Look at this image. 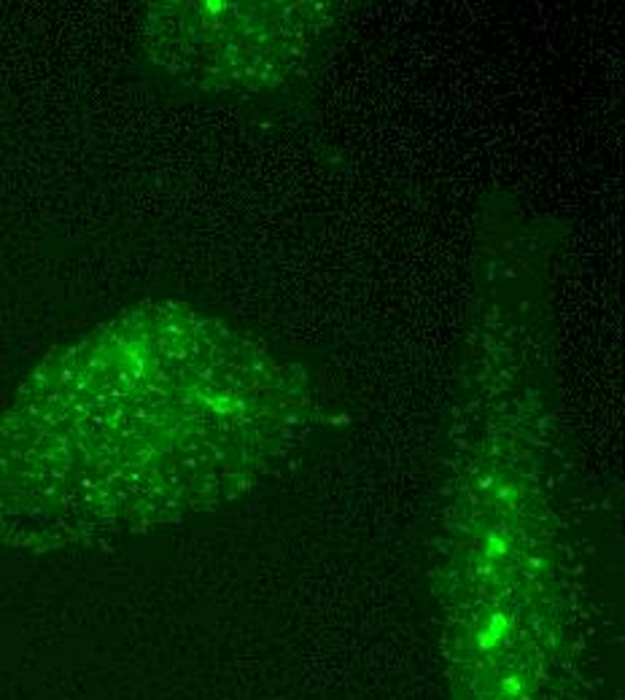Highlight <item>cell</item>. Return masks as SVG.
Masks as SVG:
<instances>
[{
    "label": "cell",
    "instance_id": "6da1fadb",
    "mask_svg": "<svg viewBox=\"0 0 625 700\" xmlns=\"http://www.w3.org/2000/svg\"><path fill=\"white\" fill-rule=\"evenodd\" d=\"M507 627H509V620H507V614L496 611V614H491V617H488V627H485V630H488V633H493V636H496V638L501 641V636L507 633Z\"/></svg>",
    "mask_w": 625,
    "mask_h": 700
},
{
    "label": "cell",
    "instance_id": "7a4b0ae2",
    "mask_svg": "<svg viewBox=\"0 0 625 700\" xmlns=\"http://www.w3.org/2000/svg\"><path fill=\"white\" fill-rule=\"evenodd\" d=\"M496 644H499V638H496L493 633L480 630V636H477V650L480 652H493L496 650Z\"/></svg>",
    "mask_w": 625,
    "mask_h": 700
},
{
    "label": "cell",
    "instance_id": "3957f363",
    "mask_svg": "<svg viewBox=\"0 0 625 700\" xmlns=\"http://www.w3.org/2000/svg\"><path fill=\"white\" fill-rule=\"evenodd\" d=\"M501 690H504V695L518 698L520 690H523V684H520V679H504V681H501Z\"/></svg>",
    "mask_w": 625,
    "mask_h": 700
}]
</instances>
